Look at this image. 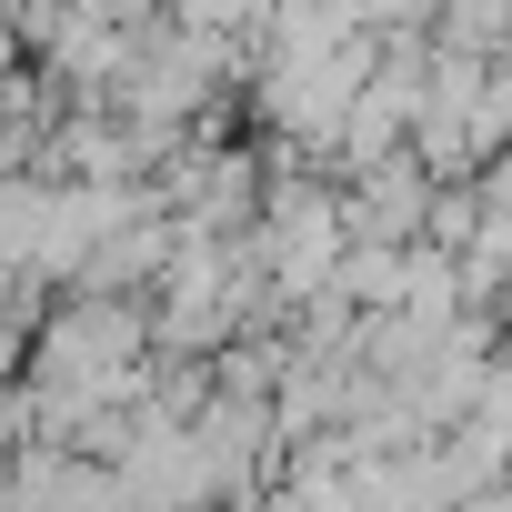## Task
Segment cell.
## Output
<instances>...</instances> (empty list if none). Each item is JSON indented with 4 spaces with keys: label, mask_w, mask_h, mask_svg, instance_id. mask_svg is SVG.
Segmentation results:
<instances>
[{
    "label": "cell",
    "mask_w": 512,
    "mask_h": 512,
    "mask_svg": "<svg viewBox=\"0 0 512 512\" xmlns=\"http://www.w3.org/2000/svg\"><path fill=\"white\" fill-rule=\"evenodd\" d=\"M31 362H41V312L0 302V382H11V372H31Z\"/></svg>",
    "instance_id": "7a4b0ae2"
},
{
    "label": "cell",
    "mask_w": 512,
    "mask_h": 512,
    "mask_svg": "<svg viewBox=\"0 0 512 512\" xmlns=\"http://www.w3.org/2000/svg\"><path fill=\"white\" fill-rule=\"evenodd\" d=\"M262 512H322V502H312V492H292V482H282V492H272V502H262Z\"/></svg>",
    "instance_id": "3957f363"
},
{
    "label": "cell",
    "mask_w": 512,
    "mask_h": 512,
    "mask_svg": "<svg viewBox=\"0 0 512 512\" xmlns=\"http://www.w3.org/2000/svg\"><path fill=\"white\" fill-rule=\"evenodd\" d=\"M181 11V31H211V41H231V31H251V21H272L282 0H171Z\"/></svg>",
    "instance_id": "6da1fadb"
}]
</instances>
